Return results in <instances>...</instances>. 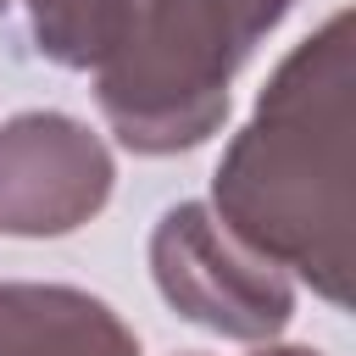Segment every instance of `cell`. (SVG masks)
Instances as JSON below:
<instances>
[{
    "instance_id": "5b68a950",
    "label": "cell",
    "mask_w": 356,
    "mask_h": 356,
    "mask_svg": "<svg viewBox=\"0 0 356 356\" xmlns=\"http://www.w3.org/2000/svg\"><path fill=\"white\" fill-rule=\"evenodd\" d=\"M0 356H139L134 328L111 300L78 284L6 278L0 284Z\"/></svg>"
},
{
    "instance_id": "3957f363",
    "label": "cell",
    "mask_w": 356,
    "mask_h": 356,
    "mask_svg": "<svg viewBox=\"0 0 356 356\" xmlns=\"http://www.w3.org/2000/svg\"><path fill=\"white\" fill-rule=\"evenodd\" d=\"M150 278L184 323L217 339L267 345L295 317V278L234 239L206 200H178L156 217Z\"/></svg>"
},
{
    "instance_id": "8992f818",
    "label": "cell",
    "mask_w": 356,
    "mask_h": 356,
    "mask_svg": "<svg viewBox=\"0 0 356 356\" xmlns=\"http://www.w3.org/2000/svg\"><path fill=\"white\" fill-rule=\"evenodd\" d=\"M33 50L67 72H95L128 17V0H22Z\"/></svg>"
},
{
    "instance_id": "7a4b0ae2",
    "label": "cell",
    "mask_w": 356,
    "mask_h": 356,
    "mask_svg": "<svg viewBox=\"0 0 356 356\" xmlns=\"http://www.w3.org/2000/svg\"><path fill=\"white\" fill-rule=\"evenodd\" d=\"M295 0H128L111 56L95 67L106 128L134 156L206 145L234 106V78Z\"/></svg>"
},
{
    "instance_id": "ba28073f",
    "label": "cell",
    "mask_w": 356,
    "mask_h": 356,
    "mask_svg": "<svg viewBox=\"0 0 356 356\" xmlns=\"http://www.w3.org/2000/svg\"><path fill=\"white\" fill-rule=\"evenodd\" d=\"M6 6H11V0H0V17H6Z\"/></svg>"
},
{
    "instance_id": "52a82bcc",
    "label": "cell",
    "mask_w": 356,
    "mask_h": 356,
    "mask_svg": "<svg viewBox=\"0 0 356 356\" xmlns=\"http://www.w3.org/2000/svg\"><path fill=\"white\" fill-rule=\"evenodd\" d=\"M184 356H200V350H184ZM250 356H323V350H312V345H273V339H267V345H256Z\"/></svg>"
},
{
    "instance_id": "277c9868",
    "label": "cell",
    "mask_w": 356,
    "mask_h": 356,
    "mask_svg": "<svg viewBox=\"0 0 356 356\" xmlns=\"http://www.w3.org/2000/svg\"><path fill=\"white\" fill-rule=\"evenodd\" d=\"M117 161L106 139L67 111H17L0 122V234L61 239L106 211Z\"/></svg>"
},
{
    "instance_id": "6da1fadb",
    "label": "cell",
    "mask_w": 356,
    "mask_h": 356,
    "mask_svg": "<svg viewBox=\"0 0 356 356\" xmlns=\"http://www.w3.org/2000/svg\"><path fill=\"white\" fill-rule=\"evenodd\" d=\"M356 39L350 11L312 28L256 95L211 172L217 222L328 306H350L356 273Z\"/></svg>"
}]
</instances>
